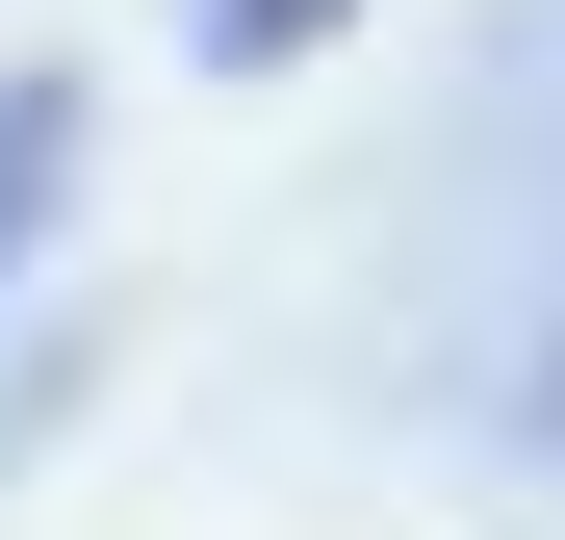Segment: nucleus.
I'll return each instance as SVG.
<instances>
[{
    "label": "nucleus",
    "mask_w": 565,
    "mask_h": 540,
    "mask_svg": "<svg viewBox=\"0 0 565 540\" xmlns=\"http://www.w3.org/2000/svg\"><path fill=\"white\" fill-rule=\"evenodd\" d=\"M52 180H77V77H0V257L52 232Z\"/></svg>",
    "instance_id": "f257e3e1"
},
{
    "label": "nucleus",
    "mask_w": 565,
    "mask_h": 540,
    "mask_svg": "<svg viewBox=\"0 0 565 540\" xmlns=\"http://www.w3.org/2000/svg\"><path fill=\"white\" fill-rule=\"evenodd\" d=\"M309 27H334V0H206V52H232V77H257V52H309Z\"/></svg>",
    "instance_id": "f03ea898"
}]
</instances>
